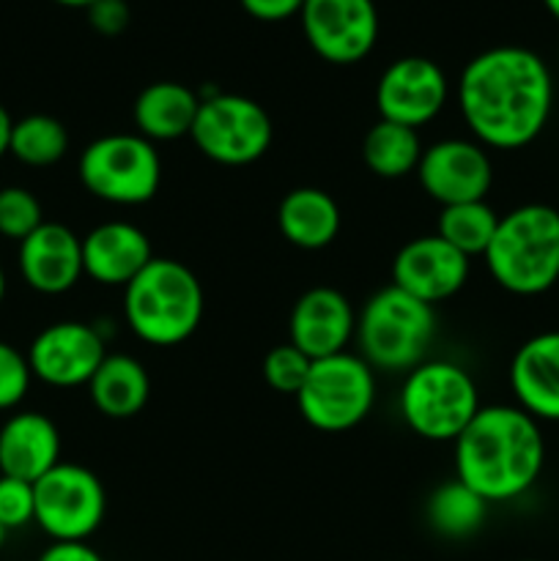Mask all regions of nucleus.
<instances>
[{"label": "nucleus", "instance_id": "f257e3e1", "mask_svg": "<svg viewBox=\"0 0 559 561\" xmlns=\"http://www.w3.org/2000/svg\"><path fill=\"white\" fill-rule=\"evenodd\" d=\"M554 75L529 47L502 44L475 55L458 80V107L482 148L518 151L546 131L554 113Z\"/></svg>", "mask_w": 559, "mask_h": 561}, {"label": "nucleus", "instance_id": "f03ea898", "mask_svg": "<svg viewBox=\"0 0 559 561\" xmlns=\"http://www.w3.org/2000/svg\"><path fill=\"white\" fill-rule=\"evenodd\" d=\"M453 444L455 474L488 504L524 496L546 466L540 422L518 405H482Z\"/></svg>", "mask_w": 559, "mask_h": 561}, {"label": "nucleus", "instance_id": "7ed1b4c3", "mask_svg": "<svg viewBox=\"0 0 559 561\" xmlns=\"http://www.w3.org/2000/svg\"><path fill=\"white\" fill-rule=\"evenodd\" d=\"M482 257L493 283L507 294H548L559 283V208L524 203L499 217Z\"/></svg>", "mask_w": 559, "mask_h": 561}, {"label": "nucleus", "instance_id": "20e7f679", "mask_svg": "<svg viewBox=\"0 0 559 561\" xmlns=\"http://www.w3.org/2000/svg\"><path fill=\"white\" fill-rule=\"evenodd\" d=\"M203 301V285L190 266L153 257L124 288V318L142 343L173 348L197 332Z\"/></svg>", "mask_w": 559, "mask_h": 561}, {"label": "nucleus", "instance_id": "39448f33", "mask_svg": "<svg viewBox=\"0 0 559 561\" xmlns=\"http://www.w3.org/2000/svg\"><path fill=\"white\" fill-rule=\"evenodd\" d=\"M360 356L376 370H414L436 337V312L431 305L389 283L376 290L356 316Z\"/></svg>", "mask_w": 559, "mask_h": 561}, {"label": "nucleus", "instance_id": "423d86ee", "mask_svg": "<svg viewBox=\"0 0 559 561\" xmlns=\"http://www.w3.org/2000/svg\"><path fill=\"white\" fill-rule=\"evenodd\" d=\"M475 378L455 362H422L400 389V416L425 442H455L480 411Z\"/></svg>", "mask_w": 559, "mask_h": 561}, {"label": "nucleus", "instance_id": "0eeeda50", "mask_svg": "<svg viewBox=\"0 0 559 561\" xmlns=\"http://www.w3.org/2000/svg\"><path fill=\"white\" fill-rule=\"evenodd\" d=\"M82 186L113 206H142L162 184V159L142 135H104L88 142L77 164Z\"/></svg>", "mask_w": 559, "mask_h": 561}, {"label": "nucleus", "instance_id": "6e6552de", "mask_svg": "<svg viewBox=\"0 0 559 561\" xmlns=\"http://www.w3.org/2000/svg\"><path fill=\"white\" fill-rule=\"evenodd\" d=\"M376 403V376L362 356L334 354L316 359L296 394L299 414L321 433H345L367 420Z\"/></svg>", "mask_w": 559, "mask_h": 561}, {"label": "nucleus", "instance_id": "1a4fd4ad", "mask_svg": "<svg viewBox=\"0 0 559 561\" xmlns=\"http://www.w3.org/2000/svg\"><path fill=\"white\" fill-rule=\"evenodd\" d=\"M190 137L197 151L212 162L244 168L269 151L274 126L255 99L239 93H212L201 96V110Z\"/></svg>", "mask_w": 559, "mask_h": 561}, {"label": "nucleus", "instance_id": "9d476101", "mask_svg": "<svg viewBox=\"0 0 559 561\" xmlns=\"http://www.w3.org/2000/svg\"><path fill=\"white\" fill-rule=\"evenodd\" d=\"M38 529L53 542H85L102 526L107 493L91 469L60 460L42 480L33 482Z\"/></svg>", "mask_w": 559, "mask_h": 561}, {"label": "nucleus", "instance_id": "9b49d317", "mask_svg": "<svg viewBox=\"0 0 559 561\" xmlns=\"http://www.w3.org/2000/svg\"><path fill=\"white\" fill-rule=\"evenodd\" d=\"M299 16L307 44L327 64H360L378 42L373 0H305Z\"/></svg>", "mask_w": 559, "mask_h": 561}, {"label": "nucleus", "instance_id": "f8f14e48", "mask_svg": "<svg viewBox=\"0 0 559 561\" xmlns=\"http://www.w3.org/2000/svg\"><path fill=\"white\" fill-rule=\"evenodd\" d=\"M417 179L438 206L486 201L493 186V162L477 140H438L422 148Z\"/></svg>", "mask_w": 559, "mask_h": 561}, {"label": "nucleus", "instance_id": "ddd939ff", "mask_svg": "<svg viewBox=\"0 0 559 561\" xmlns=\"http://www.w3.org/2000/svg\"><path fill=\"white\" fill-rule=\"evenodd\" d=\"M447 96V75L436 60L422 55H406L389 64L376 85L378 115L411 129L431 124L444 110Z\"/></svg>", "mask_w": 559, "mask_h": 561}, {"label": "nucleus", "instance_id": "4468645a", "mask_svg": "<svg viewBox=\"0 0 559 561\" xmlns=\"http://www.w3.org/2000/svg\"><path fill=\"white\" fill-rule=\"evenodd\" d=\"M104 356H107L104 337L91 323L82 321L49 323L27 348L33 378L58 389L82 387L91 381Z\"/></svg>", "mask_w": 559, "mask_h": 561}, {"label": "nucleus", "instance_id": "2eb2a0df", "mask_svg": "<svg viewBox=\"0 0 559 561\" xmlns=\"http://www.w3.org/2000/svg\"><path fill=\"white\" fill-rule=\"evenodd\" d=\"M469 261L442 236H420L398 250L392 261V285L425 305H438L458 294L469 279Z\"/></svg>", "mask_w": 559, "mask_h": 561}, {"label": "nucleus", "instance_id": "dca6fc26", "mask_svg": "<svg viewBox=\"0 0 559 561\" xmlns=\"http://www.w3.org/2000/svg\"><path fill=\"white\" fill-rule=\"evenodd\" d=\"M288 334V343L312 362L343 354L356 334V312L349 296L329 285L305 290L290 310Z\"/></svg>", "mask_w": 559, "mask_h": 561}, {"label": "nucleus", "instance_id": "f3484780", "mask_svg": "<svg viewBox=\"0 0 559 561\" xmlns=\"http://www.w3.org/2000/svg\"><path fill=\"white\" fill-rule=\"evenodd\" d=\"M20 274L27 288L44 296H60L80 283L82 239L60 222H44L20 241Z\"/></svg>", "mask_w": 559, "mask_h": 561}, {"label": "nucleus", "instance_id": "a211bd4d", "mask_svg": "<svg viewBox=\"0 0 559 561\" xmlns=\"http://www.w3.org/2000/svg\"><path fill=\"white\" fill-rule=\"evenodd\" d=\"M507 376L521 411L537 422H559V329L526 340Z\"/></svg>", "mask_w": 559, "mask_h": 561}, {"label": "nucleus", "instance_id": "6ab92c4d", "mask_svg": "<svg viewBox=\"0 0 559 561\" xmlns=\"http://www.w3.org/2000/svg\"><path fill=\"white\" fill-rule=\"evenodd\" d=\"M151 261V241L132 222H102L82 239V272L99 285L126 288Z\"/></svg>", "mask_w": 559, "mask_h": 561}, {"label": "nucleus", "instance_id": "aec40b11", "mask_svg": "<svg viewBox=\"0 0 559 561\" xmlns=\"http://www.w3.org/2000/svg\"><path fill=\"white\" fill-rule=\"evenodd\" d=\"M60 463V433L38 411H16L0 425V474L36 482Z\"/></svg>", "mask_w": 559, "mask_h": 561}, {"label": "nucleus", "instance_id": "412c9836", "mask_svg": "<svg viewBox=\"0 0 559 561\" xmlns=\"http://www.w3.org/2000/svg\"><path fill=\"white\" fill-rule=\"evenodd\" d=\"M343 225L338 201L318 186H296L280 201L277 228L288 244L316 252L332 244Z\"/></svg>", "mask_w": 559, "mask_h": 561}, {"label": "nucleus", "instance_id": "4be33fe9", "mask_svg": "<svg viewBox=\"0 0 559 561\" xmlns=\"http://www.w3.org/2000/svg\"><path fill=\"white\" fill-rule=\"evenodd\" d=\"M201 110V93L192 91L184 82L159 80L142 88L135 99L137 135L146 140H179L192 131V124Z\"/></svg>", "mask_w": 559, "mask_h": 561}, {"label": "nucleus", "instance_id": "5701e85b", "mask_svg": "<svg viewBox=\"0 0 559 561\" xmlns=\"http://www.w3.org/2000/svg\"><path fill=\"white\" fill-rule=\"evenodd\" d=\"M93 409L107 420H132L151 398V378L146 367L129 354H107L88 381Z\"/></svg>", "mask_w": 559, "mask_h": 561}, {"label": "nucleus", "instance_id": "b1692460", "mask_svg": "<svg viewBox=\"0 0 559 561\" xmlns=\"http://www.w3.org/2000/svg\"><path fill=\"white\" fill-rule=\"evenodd\" d=\"M420 157L422 142L417 129L395 124V121L378 118L362 140V159L378 179H406L417 170Z\"/></svg>", "mask_w": 559, "mask_h": 561}, {"label": "nucleus", "instance_id": "393cba45", "mask_svg": "<svg viewBox=\"0 0 559 561\" xmlns=\"http://www.w3.org/2000/svg\"><path fill=\"white\" fill-rule=\"evenodd\" d=\"M486 499L471 491L458 477L438 485L425 504V518L431 529L442 537H449V540H464V537L480 531V526L486 524Z\"/></svg>", "mask_w": 559, "mask_h": 561}, {"label": "nucleus", "instance_id": "a878e982", "mask_svg": "<svg viewBox=\"0 0 559 561\" xmlns=\"http://www.w3.org/2000/svg\"><path fill=\"white\" fill-rule=\"evenodd\" d=\"M69 151V131L58 118L44 113L25 115L11 126L9 153L27 168H49Z\"/></svg>", "mask_w": 559, "mask_h": 561}, {"label": "nucleus", "instance_id": "bb28decb", "mask_svg": "<svg viewBox=\"0 0 559 561\" xmlns=\"http://www.w3.org/2000/svg\"><path fill=\"white\" fill-rule=\"evenodd\" d=\"M497 228L499 214L493 211L486 201H471L444 206L442 214H438L436 236H442L447 244H453L455 250L464 252L466 257H475L486 255Z\"/></svg>", "mask_w": 559, "mask_h": 561}, {"label": "nucleus", "instance_id": "cd10ccee", "mask_svg": "<svg viewBox=\"0 0 559 561\" xmlns=\"http://www.w3.org/2000/svg\"><path fill=\"white\" fill-rule=\"evenodd\" d=\"M47 222L38 197L25 186L0 190V236L11 241H25L36 228Z\"/></svg>", "mask_w": 559, "mask_h": 561}, {"label": "nucleus", "instance_id": "c85d7f7f", "mask_svg": "<svg viewBox=\"0 0 559 561\" xmlns=\"http://www.w3.org/2000/svg\"><path fill=\"white\" fill-rule=\"evenodd\" d=\"M312 359L307 354H301L296 345L283 343L274 345L272 351L263 359V378H266L269 387L280 394H299L301 383L310 376Z\"/></svg>", "mask_w": 559, "mask_h": 561}, {"label": "nucleus", "instance_id": "c756f323", "mask_svg": "<svg viewBox=\"0 0 559 561\" xmlns=\"http://www.w3.org/2000/svg\"><path fill=\"white\" fill-rule=\"evenodd\" d=\"M33 373L27 354L0 340V411H11L27 398Z\"/></svg>", "mask_w": 559, "mask_h": 561}, {"label": "nucleus", "instance_id": "7c9ffc66", "mask_svg": "<svg viewBox=\"0 0 559 561\" xmlns=\"http://www.w3.org/2000/svg\"><path fill=\"white\" fill-rule=\"evenodd\" d=\"M36 518V496L33 482L0 474V524L9 531L22 529Z\"/></svg>", "mask_w": 559, "mask_h": 561}, {"label": "nucleus", "instance_id": "2f4dec72", "mask_svg": "<svg viewBox=\"0 0 559 561\" xmlns=\"http://www.w3.org/2000/svg\"><path fill=\"white\" fill-rule=\"evenodd\" d=\"M88 22L102 36H121L129 27L132 11L126 0H96L88 5Z\"/></svg>", "mask_w": 559, "mask_h": 561}, {"label": "nucleus", "instance_id": "473e14b6", "mask_svg": "<svg viewBox=\"0 0 559 561\" xmlns=\"http://www.w3.org/2000/svg\"><path fill=\"white\" fill-rule=\"evenodd\" d=\"M241 9L261 22H283L290 20L301 11L305 0H239Z\"/></svg>", "mask_w": 559, "mask_h": 561}, {"label": "nucleus", "instance_id": "72a5a7b5", "mask_svg": "<svg viewBox=\"0 0 559 561\" xmlns=\"http://www.w3.org/2000/svg\"><path fill=\"white\" fill-rule=\"evenodd\" d=\"M38 561H104L88 542H53Z\"/></svg>", "mask_w": 559, "mask_h": 561}, {"label": "nucleus", "instance_id": "f704fd0d", "mask_svg": "<svg viewBox=\"0 0 559 561\" xmlns=\"http://www.w3.org/2000/svg\"><path fill=\"white\" fill-rule=\"evenodd\" d=\"M11 126H14V118L9 115V110L0 104V159L9 153V140H11Z\"/></svg>", "mask_w": 559, "mask_h": 561}, {"label": "nucleus", "instance_id": "c9c22d12", "mask_svg": "<svg viewBox=\"0 0 559 561\" xmlns=\"http://www.w3.org/2000/svg\"><path fill=\"white\" fill-rule=\"evenodd\" d=\"M53 3L66 5V9H88V5H93L96 0H53Z\"/></svg>", "mask_w": 559, "mask_h": 561}, {"label": "nucleus", "instance_id": "e433bc0d", "mask_svg": "<svg viewBox=\"0 0 559 561\" xmlns=\"http://www.w3.org/2000/svg\"><path fill=\"white\" fill-rule=\"evenodd\" d=\"M543 5H546L548 14L559 22V0H543Z\"/></svg>", "mask_w": 559, "mask_h": 561}, {"label": "nucleus", "instance_id": "4c0bfd02", "mask_svg": "<svg viewBox=\"0 0 559 561\" xmlns=\"http://www.w3.org/2000/svg\"><path fill=\"white\" fill-rule=\"evenodd\" d=\"M3 299H5V272L3 266H0V305H3Z\"/></svg>", "mask_w": 559, "mask_h": 561}, {"label": "nucleus", "instance_id": "58836bf2", "mask_svg": "<svg viewBox=\"0 0 559 561\" xmlns=\"http://www.w3.org/2000/svg\"><path fill=\"white\" fill-rule=\"evenodd\" d=\"M5 540H9V529H5V526L0 524V548L5 546Z\"/></svg>", "mask_w": 559, "mask_h": 561}, {"label": "nucleus", "instance_id": "ea45409f", "mask_svg": "<svg viewBox=\"0 0 559 561\" xmlns=\"http://www.w3.org/2000/svg\"><path fill=\"white\" fill-rule=\"evenodd\" d=\"M521 561H537V559H521Z\"/></svg>", "mask_w": 559, "mask_h": 561}]
</instances>
